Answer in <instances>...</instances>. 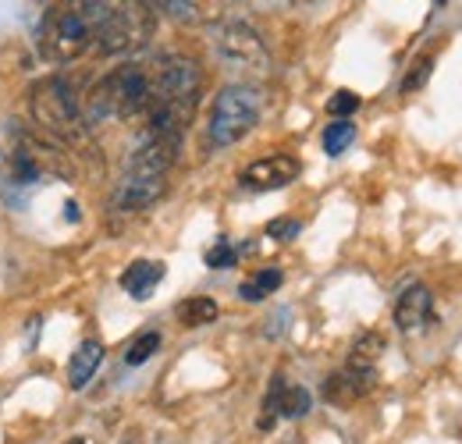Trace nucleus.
<instances>
[{"label": "nucleus", "mask_w": 462, "mask_h": 444, "mask_svg": "<svg viewBox=\"0 0 462 444\" xmlns=\"http://www.w3.org/2000/svg\"><path fill=\"white\" fill-rule=\"evenodd\" d=\"M153 100V82L143 64H117L111 75H104L86 104V117L97 121H125L135 114L150 111Z\"/></svg>", "instance_id": "nucleus-1"}, {"label": "nucleus", "mask_w": 462, "mask_h": 444, "mask_svg": "<svg viewBox=\"0 0 462 444\" xmlns=\"http://www.w3.org/2000/svg\"><path fill=\"white\" fill-rule=\"evenodd\" d=\"M263 111V97L256 86H245V82H235L225 86L217 97H214V107H210V121H207V135L217 150L235 146L238 139H245Z\"/></svg>", "instance_id": "nucleus-2"}, {"label": "nucleus", "mask_w": 462, "mask_h": 444, "mask_svg": "<svg viewBox=\"0 0 462 444\" xmlns=\"http://www.w3.org/2000/svg\"><path fill=\"white\" fill-rule=\"evenodd\" d=\"M29 107L32 117L43 132H51L54 139H79L82 135V111H79V97H75V86L64 79V75H51V79H40L29 93Z\"/></svg>", "instance_id": "nucleus-3"}, {"label": "nucleus", "mask_w": 462, "mask_h": 444, "mask_svg": "<svg viewBox=\"0 0 462 444\" xmlns=\"http://www.w3.org/2000/svg\"><path fill=\"white\" fill-rule=\"evenodd\" d=\"M51 174V153H40V143L29 135H18V143L4 153L0 167V196L11 210H25L36 185H43Z\"/></svg>", "instance_id": "nucleus-4"}, {"label": "nucleus", "mask_w": 462, "mask_h": 444, "mask_svg": "<svg viewBox=\"0 0 462 444\" xmlns=\"http://www.w3.org/2000/svg\"><path fill=\"white\" fill-rule=\"evenodd\" d=\"M210 43H214V54L217 60L231 68V71H245V75H260L271 68V51L263 43V36L242 22V18H228V22H217L210 29Z\"/></svg>", "instance_id": "nucleus-5"}, {"label": "nucleus", "mask_w": 462, "mask_h": 444, "mask_svg": "<svg viewBox=\"0 0 462 444\" xmlns=\"http://www.w3.org/2000/svg\"><path fill=\"white\" fill-rule=\"evenodd\" d=\"M153 36V7L150 4H115L111 18L93 32L100 51L111 57L135 54Z\"/></svg>", "instance_id": "nucleus-6"}, {"label": "nucleus", "mask_w": 462, "mask_h": 444, "mask_svg": "<svg viewBox=\"0 0 462 444\" xmlns=\"http://www.w3.org/2000/svg\"><path fill=\"white\" fill-rule=\"evenodd\" d=\"M89 43H93V32L79 18L75 7H54V11H47V18L40 25V54L47 57V60H54V64L75 60Z\"/></svg>", "instance_id": "nucleus-7"}, {"label": "nucleus", "mask_w": 462, "mask_h": 444, "mask_svg": "<svg viewBox=\"0 0 462 444\" xmlns=\"http://www.w3.org/2000/svg\"><path fill=\"white\" fill-rule=\"evenodd\" d=\"M164 192H168V174H146V171H128L125 167L121 178H117L111 203L117 210H146Z\"/></svg>", "instance_id": "nucleus-8"}, {"label": "nucleus", "mask_w": 462, "mask_h": 444, "mask_svg": "<svg viewBox=\"0 0 462 444\" xmlns=\"http://www.w3.org/2000/svg\"><path fill=\"white\" fill-rule=\"evenodd\" d=\"M299 178V161L289 153H274V157H263V161H253L249 167H242L238 174V185L249 189V192H274V189H285Z\"/></svg>", "instance_id": "nucleus-9"}, {"label": "nucleus", "mask_w": 462, "mask_h": 444, "mask_svg": "<svg viewBox=\"0 0 462 444\" xmlns=\"http://www.w3.org/2000/svg\"><path fill=\"white\" fill-rule=\"evenodd\" d=\"M374 384H377V370H359V366H348L346 363V370H338V374H331L324 381V398L331 405L348 409L352 402H359L363 394H370Z\"/></svg>", "instance_id": "nucleus-10"}, {"label": "nucleus", "mask_w": 462, "mask_h": 444, "mask_svg": "<svg viewBox=\"0 0 462 444\" xmlns=\"http://www.w3.org/2000/svg\"><path fill=\"white\" fill-rule=\"evenodd\" d=\"M430 313H434L430 288L427 284H409L402 295H399V302H395V328L402 334L423 331L427 320H430Z\"/></svg>", "instance_id": "nucleus-11"}, {"label": "nucleus", "mask_w": 462, "mask_h": 444, "mask_svg": "<svg viewBox=\"0 0 462 444\" xmlns=\"http://www.w3.org/2000/svg\"><path fill=\"white\" fill-rule=\"evenodd\" d=\"M168 274V267L161 264V260H135V264H128L125 271H121V288L135 299V302H146L153 291H157V284L164 281Z\"/></svg>", "instance_id": "nucleus-12"}, {"label": "nucleus", "mask_w": 462, "mask_h": 444, "mask_svg": "<svg viewBox=\"0 0 462 444\" xmlns=\"http://www.w3.org/2000/svg\"><path fill=\"white\" fill-rule=\"evenodd\" d=\"M104 356H107L104 341H97V338H86V341H82V345L71 352V359H68V388H71V391L86 388V384L97 377V370H100Z\"/></svg>", "instance_id": "nucleus-13"}, {"label": "nucleus", "mask_w": 462, "mask_h": 444, "mask_svg": "<svg viewBox=\"0 0 462 444\" xmlns=\"http://www.w3.org/2000/svg\"><path fill=\"white\" fill-rule=\"evenodd\" d=\"M217 313H221V306H217L210 295H192V299H181V302L174 306V317H178V324H185V328H207V324L217 320Z\"/></svg>", "instance_id": "nucleus-14"}, {"label": "nucleus", "mask_w": 462, "mask_h": 444, "mask_svg": "<svg viewBox=\"0 0 462 444\" xmlns=\"http://www.w3.org/2000/svg\"><path fill=\"white\" fill-rule=\"evenodd\" d=\"M282 281H285V274H282L278 267H263V271H256L249 281L238 284V299H242V302H263L271 291L282 288Z\"/></svg>", "instance_id": "nucleus-15"}, {"label": "nucleus", "mask_w": 462, "mask_h": 444, "mask_svg": "<svg viewBox=\"0 0 462 444\" xmlns=\"http://www.w3.org/2000/svg\"><path fill=\"white\" fill-rule=\"evenodd\" d=\"M384 352V338L374 331L359 334L352 341V352H348V366H359V370H377V359Z\"/></svg>", "instance_id": "nucleus-16"}, {"label": "nucleus", "mask_w": 462, "mask_h": 444, "mask_svg": "<svg viewBox=\"0 0 462 444\" xmlns=\"http://www.w3.org/2000/svg\"><path fill=\"white\" fill-rule=\"evenodd\" d=\"M324 153L328 157H342L348 146L356 143V125L352 121H331L328 128H324Z\"/></svg>", "instance_id": "nucleus-17"}, {"label": "nucleus", "mask_w": 462, "mask_h": 444, "mask_svg": "<svg viewBox=\"0 0 462 444\" xmlns=\"http://www.w3.org/2000/svg\"><path fill=\"white\" fill-rule=\"evenodd\" d=\"M289 388V381H285V374H274L271 377V388L263 394V412H260V430H271L274 427V420L282 416V394Z\"/></svg>", "instance_id": "nucleus-18"}, {"label": "nucleus", "mask_w": 462, "mask_h": 444, "mask_svg": "<svg viewBox=\"0 0 462 444\" xmlns=\"http://www.w3.org/2000/svg\"><path fill=\"white\" fill-rule=\"evenodd\" d=\"M157 348H161V331H143L128 348H125V366H143V363H150V359L157 356Z\"/></svg>", "instance_id": "nucleus-19"}, {"label": "nucleus", "mask_w": 462, "mask_h": 444, "mask_svg": "<svg viewBox=\"0 0 462 444\" xmlns=\"http://www.w3.org/2000/svg\"><path fill=\"white\" fill-rule=\"evenodd\" d=\"M313 409V394L302 384H289L282 394V420H302Z\"/></svg>", "instance_id": "nucleus-20"}, {"label": "nucleus", "mask_w": 462, "mask_h": 444, "mask_svg": "<svg viewBox=\"0 0 462 444\" xmlns=\"http://www.w3.org/2000/svg\"><path fill=\"white\" fill-rule=\"evenodd\" d=\"M203 260H207V267H210V271H228V267L238 264V249H235L228 238L221 235V238L207 249V256H203Z\"/></svg>", "instance_id": "nucleus-21"}, {"label": "nucleus", "mask_w": 462, "mask_h": 444, "mask_svg": "<svg viewBox=\"0 0 462 444\" xmlns=\"http://www.w3.org/2000/svg\"><path fill=\"white\" fill-rule=\"evenodd\" d=\"M356 111H359V97H356V93H348V89L335 93V97L328 100V114H331L335 121H348Z\"/></svg>", "instance_id": "nucleus-22"}, {"label": "nucleus", "mask_w": 462, "mask_h": 444, "mask_svg": "<svg viewBox=\"0 0 462 444\" xmlns=\"http://www.w3.org/2000/svg\"><path fill=\"white\" fill-rule=\"evenodd\" d=\"M430 71H434V57H423V60H416V68H412V71H409V75L402 79V93H416L420 86H427Z\"/></svg>", "instance_id": "nucleus-23"}, {"label": "nucleus", "mask_w": 462, "mask_h": 444, "mask_svg": "<svg viewBox=\"0 0 462 444\" xmlns=\"http://www.w3.org/2000/svg\"><path fill=\"white\" fill-rule=\"evenodd\" d=\"M150 7L171 14V18H178V22H192V18H199V7H196V4H181V0H164V4H150Z\"/></svg>", "instance_id": "nucleus-24"}, {"label": "nucleus", "mask_w": 462, "mask_h": 444, "mask_svg": "<svg viewBox=\"0 0 462 444\" xmlns=\"http://www.w3.org/2000/svg\"><path fill=\"white\" fill-rule=\"evenodd\" d=\"M299 231H302V221H295V217H278V221L267 224V235L278 242H291Z\"/></svg>", "instance_id": "nucleus-25"}, {"label": "nucleus", "mask_w": 462, "mask_h": 444, "mask_svg": "<svg viewBox=\"0 0 462 444\" xmlns=\"http://www.w3.org/2000/svg\"><path fill=\"white\" fill-rule=\"evenodd\" d=\"M64 207H68L64 217H68V221H79V207H75V203H64Z\"/></svg>", "instance_id": "nucleus-26"}, {"label": "nucleus", "mask_w": 462, "mask_h": 444, "mask_svg": "<svg viewBox=\"0 0 462 444\" xmlns=\"http://www.w3.org/2000/svg\"><path fill=\"white\" fill-rule=\"evenodd\" d=\"M68 444H86V441H82V438H75V441H68Z\"/></svg>", "instance_id": "nucleus-27"}]
</instances>
